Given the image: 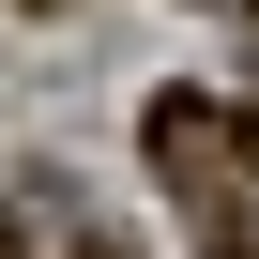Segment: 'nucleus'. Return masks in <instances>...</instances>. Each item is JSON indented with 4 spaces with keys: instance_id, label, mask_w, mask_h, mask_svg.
<instances>
[{
    "instance_id": "f257e3e1",
    "label": "nucleus",
    "mask_w": 259,
    "mask_h": 259,
    "mask_svg": "<svg viewBox=\"0 0 259 259\" xmlns=\"http://www.w3.org/2000/svg\"><path fill=\"white\" fill-rule=\"evenodd\" d=\"M153 168H168V198L198 213V244H213V259H259V122H229V107L168 92V107H153Z\"/></svg>"
},
{
    "instance_id": "f03ea898",
    "label": "nucleus",
    "mask_w": 259,
    "mask_h": 259,
    "mask_svg": "<svg viewBox=\"0 0 259 259\" xmlns=\"http://www.w3.org/2000/svg\"><path fill=\"white\" fill-rule=\"evenodd\" d=\"M0 259H31V229H0Z\"/></svg>"
}]
</instances>
